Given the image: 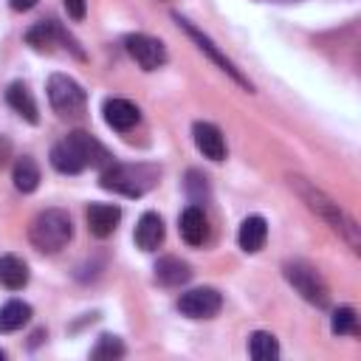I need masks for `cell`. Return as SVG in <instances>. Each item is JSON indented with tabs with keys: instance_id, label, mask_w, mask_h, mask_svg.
<instances>
[{
	"instance_id": "6da1fadb",
	"label": "cell",
	"mask_w": 361,
	"mask_h": 361,
	"mask_svg": "<svg viewBox=\"0 0 361 361\" xmlns=\"http://www.w3.org/2000/svg\"><path fill=\"white\" fill-rule=\"evenodd\" d=\"M110 161H113L110 152L90 133H82V130L65 135L59 144L51 147V164L62 175H76L85 166H102L104 169Z\"/></svg>"
},
{
	"instance_id": "7a4b0ae2",
	"label": "cell",
	"mask_w": 361,
	"mask_h": 361,
	"mask_svg": "<svg viewBox=\"0 0 361 361\" xmlns=\"http://www.w3.org/2000/svg\"><path fill=\"white\" fill-rule=\"evenodd\" d=\"M155 180H158V172L152 166H144V164H116V161H110L99 175L102 189L118 192V195H127V197H141L147 189L155 186Z\"/></svg>"
},
{
	"instance_id": "3957f363",
	"label": "cell",
	"mask_w": 361,
	"mask_h": 361,
	"mask_svg": "<svg viewBox=\"0 0 361 361\" xmlns=\"http://www.w3.org/2000/svg\"><path fill=\"white\" fill-rule=\"evenodd\" d=\"M28 237H31V243H34L37 251L56 254V251H62V248L71 243V237H73V223H71L68 212H62V209H45V212H39V214L31 220Z\"/></svg>"
},
{
	"instance_id": "277c9868",
	"label": "cell",
	"mask_w": 361,
	"mask_h": 361,
	"mask_svg": "<svg viewBox=\"0 0 361 361\" xmlns=\"http://www.w3.org/2000/svg\"><path fill=\"white\" fill-rule=\"evenodd\" d=\"M290 186H296V192L302 195V200H307V206L319 214V217H324L338 234H344L347 240H350V245L355 248L358 245V237H355V223L338 209V203H333L324 192H319L313 183H307L305 178H290Z\"/></svg>"
},
{
	"instance_id": "5b68a950",
	"label": "cell",
	"mask_w": 361,
	"mask_h": 361,
	"mask_svg": "<svg viewBox=\"0 0 361 361\" xmlns=\"http://www.w3.org/2000/svg\"><path fill=\"white\" fill-rule=\"evenodd\" d=\"M285 279H288V282L302 293V299H307L310 305L324 307V305L330 302L327 282L322 279V274H319L313 265H307V262H302V259H293V262L285 265Z\"/></svg>"
},
{
	"instance_id": "8992f818",
	"label": "cell",
	"mask_w": 361,
	"mask_h": 361,
	"mask_svg": "<svg viewBox=\"0 0 361 361\" xmlns=\"http://www.w3.org/2000/svg\"><path fill=\"white\" fill-rule=\"evenodd\" d=\"M48 102L59 116H79L85 110V90L76 79L65 76V73H54L48 79Z\"/></svg>"
},
{
	"instance_id": "52a82bcc",
	"label": "cell",
	"mask_w": 361,
	"mask_h": 361,
	"mask_svg": "<svg viewBox=\"0 0 361 361\" xmlns=\"http://www.w3.org/2000/svg\"><path fill=\"white\" fill-rule=\"evenodd\" d=\"M175 20H178V25H180V28H183V31H186V34H189L195 42H197V48H200L203 54H209V59H212V62H214V65H217L223 73H228V76H231L237 85H243V87H248V90H251V82H248V79H245V76H243V73L234 68V62H231V59H228V56H226V54H223V51H220V48H217V45H214V42H212L206 34H203V31H197V28H195L189 20H183V17H178V14H175Z\"/></svg>"
},
{
	"instance_id": "ba28073f",
	"label": "cell",
	"mask_w": 361,
	"mask_h": 361,
	"mask_svg": "<svg viewBox=\"0 0 361 361\" xmlns=\"http://www.w3.org/2000/svg\"><path fill=\"white\" fill-rule=\"evenodd\" d=\"M127 45V54L144 68V71H158L164 62H166V48L161 39L149 37V34H130L124 39Z\"/></svg>"
},
{
	"instance_id": "9c48e42d",
	"label": "cell",
	"mask_w": 361,
	"mask_h": 361,
	"mask_svg": "<svg viewBox=\"0 0 361 361\" xmlns=\"http://www.w3.org/2000/svg\"><path fill=\"white\" fill-rule=\"evenodd\" d=\"M220 305H223V296L214 288H195L178 299V310L189 319H212L220 310Z\"/></svg>"
},
{
	"instance_id": "30bf717a",
	"label": "cell",
	"mask_w": 361,
	"mask_h": 361,
	"mask_svg": "<svg viewBox=\"0 0 361 361\" xmlns=\"http://www.w3.org/2000/svg\"><path fill=\"white\" fill-rule=\"evenodd\" d=\"M192 138H195V147L203 152V158H209V161H223L226 158V138L214 124L195 121Z\"/></svg>"
},
{
	"instance_id": "8fae6325",
	"label": "cell",
	"mask_w": 361,
	"mask_h": 361,
	"mask_svg": "<svg viewBox=\"0 0 361 361\" xmlns=\"http://www.w3.org/2000/svg\"><path fill=\"white\" fill-rule=\"evenodd\" d=\"M118 220H121V209L113 206V203H90L87 206V228L99 240L110 237L116 231Z\"/></svg>"
},
{
	"instance_id": "7c38bea8",
	"label": "cell",
	"mask_w": 361,
	"mask_h": 361,
	"mask_svg": "<svg viewBox=\"0 0 361 361\" xmlns=\"http://www.w3.org/2000/svg\"><path fill=\"white\" fill-rule=\"evenodd\" d=\"M102 113H104L107 127H113V130H118V133L133 130V127L138 124V118H141L138 107H135L133 102H127V99H107L104 107H102Z\"/></svg>"
},
{
	"instance_id": "4fadbf2b",
	"label": "cell",
	"mask_w": 361,
	"mask_h": 361,
	"mask_svg": "<svg viewBox=\"0 0 361 361\" xmlns=\"http://www.w3.org/2000/svg\"><path fill=\"white\" fill-rule=\"evenodd\" d=\"M178 228H180V237H183L189 245H203V243L209 240V220H206V214H203L200 206L183 209Z\"/></svg>"
},
{
	"instance_id": "5bb4252c",
	"label": "cell",
	"mask_w": 361,
	"mask_h": 361,
	"mask_svg": "<svg viewBox=\"0 0 361 361\" xmlns=\"http://www.w3.org/2000/svg\"><path fill=\"white\" fill-rule=\"evenodd\" d=\"M164 243V220L155 212H144L135 223V245L141 251H155Z\"/></svg>"
},
{
	"instance_id": "9a60e30c",
	"label": "cell",
	"mask_w": 361,
	"mask_h": 361,
	"mask_svg": "<svg viewBox=\"0 0 361 361\" xmlns=\"http://www.w3.org/2000/svg\"><path fill=\"white\" fill-rule=\"evenodd\" d=\"M265 237H268V223L259 217V214H251L240 223V231H237V243L243 251L254 254L265 245Z\"/></svg>"
},
{
	"instance_id": "2e32d148",
	"label": "cell",
	"mask_w": 361,
	"mask_h": 361,
	"mask_svg": "<svg viewBox=\"0 0 361 361\" xmlns=\"http://www.w3.org/2000/svg\"><path fill=\"white\" fill-rule=\"evenodd\" d=\"M56 39H68V34L54 23V20H42V23H37V25H31L28 31H25V42L34 48V51H54V45H56Z\"/></svg>"
},
{
	"instance_id": "e0dca14e",
	"label": "cell",
	"mask_w": 361,
	"mask_h": 361,
	"mask_svg": "<svg viewBox=\"0 0 361 361\" xmlns=\"http://www.w3.org/2000/svg\"><path fill=\"white\" fill-rule=\"evenodd\" d=\"M189 276H192V268L178 257H161L155 262V279L166 288H178L183 282H189Z\"/></svg>"
},
{
	"instance_id": "ac0fdd59",
	"label": "cell",
	"mask_w": 361,
	"mask_h": 361,
	"mask_svg": "<svg viewBox=\"0 0 361 361\" xmlns=\"http://www.w3.org/2000/svg\"><path fill=\"white\" fill-rule=\"evenodd\" d=\"M25 282H28V265L14 254L0 257V285H6L8 290H20L25 288Z\"/></svg>"
},
{
	"instance_id": "d6986e66",
	"label": "cell",
	"mask_w": 361,
	"mask_h": 361,
	"mask_svg": "<svg viewBox=\"0 0 361 361\" xmlns=\"http://www.w3.org/2000/svg\"><path fill=\"white\" fill-rule=\"evenodd\" d=\"M6 102H8L25 121H31V124L39 121V116H37V102L31 99V93H28V87H25L23 82H11V85H8V90H6Z\"/></svg>"
},
{
	"instance_id": "ffe728a7",
	"label": "cell",
	"mask_w": 361,
	"mask_h": 361,
	"mask_svg": "<svg viewBox=\"0 0 361 361\" xmlns=\"http://www.w3.org/2000/svg\"><path fill=\"white\" fill-rule=\"evenodd\" d=\"M31 319V307L20 299H11L0 307V333H14Z\"/></svg>"
},
{
	"instance_id": "44dd1931",
	"label": "cell",
	"mask_w": 361,
	"mask_h": 361,
	"mask_svg": "<svg viewBox=\"0 0 361 361\" xmlns=\"http://www.w3.org/2000/svg\"><path fill=\"white\" fill-rule=\"evenodd\" d=\"M248 355L257 358V361H274V358H279V344H276L274 333H265V330L251 333V338H248Z\"/></svg>"
},
{
	"instance_id": "7402d4cb",
	"label": "cell",
	"mask_w": 361,
	"mask_h": 361,
	"mask_svg": "<svg viewBox=\"0 0 361 361\" xmlns=\"http://www.w3.org/2000/svg\"><path fill=\"white\" fill-rule=\"evenodd\" d=\"M14 186L20 189V192H34L37 186H39V166L34 164V158H28V155H23L17 164H14Z\"/></svg>"
},
{
	"instance_id": "603a6c76",
	"label": "cell",
	"mask_w": 361,
	"mask_h": 361,
	"mask_svg": "<svg viewBox=\"0 0 361 361\" xmlns=\"http://www.w3.org/2000/svg\"><path fill=\"white\" fill-rule=\"evenodd\" d=\"M121 355H124V344L118 336H102L99 344L90 350V358H96V361H113Z\"/></svg>"
},
{
	"instance_id": "cb8c5ba5",
	"label": "cell",
	"mask_w": 361,
	"mask_h": 361,
	"mask_svg": "<svg viewBox=\"0 0 361 361\" xmlns=\"http://www.w3.org/2000/svg\"><path fill=\"white\" fill-rule=\"evenodd\" d=\"M333 333L336 336H347V333H355V310L353 307H338L333 313Z\"/></svg>"
},
{
	"instance_id": "d4e9b609",
	"label": "cell",
	"mask_w": 361,
	"mask_h": 361,
	"mask_svg": "<svg viewBox=\"0 0 361 361\" xmlns=\"http://www.w3.org/2000/svg\"><path fill=\"white\" fill-rule=\"evenodd\" d=\"M62 3H65L68 17H73V20H82L85 17V0H62Z\"/></svg>"
},
{
	"instance_id": "484cf974",
	"label": "cell",
	"mask_w": 361,
	"mask_h": 361,
	"mask_svg": "<svg viewBox=\"0 0 361 361\" xmlns=\"http://www.w3.org/2000/svg\"><path fill=\"white\" fill-rule=\"evenodd\" d=\"M8 3H11L14 11H28V8H34L37 0H8Z\"/></svg>"
},
{
	"instance_id": "4316f807",
	"label": "cell",
	"mask_w": 361,
	"mask_h": 361,
	"mask_svg": "<svg viewBox=\"0 0 361 361\" xmlns=\"http://www.w3.org/2000/svg\"><path fill=\"white\" fill-rule=\"evenodd\" d=\"M0 358H6V353H3V350H0Z\"/></svg>"
},
{
	"instance_id": "83f0119b",
	"label": "cell",
	"mask_w": 361,
	"mask_h": 361,
	"mask_svg": "<svg viewBox=\"0 0 361 361\" xmlns=\"http://www.w3.org/2000/svg\"><path fill=\"white\" fill-rule=\"evenodd\" d=\"M279 3H290V0H279Z\"/></svg>"
}]
</instances>
